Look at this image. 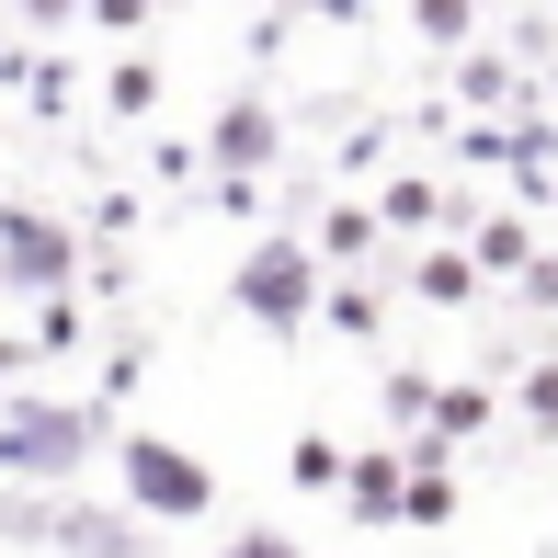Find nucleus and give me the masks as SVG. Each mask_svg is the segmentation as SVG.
<instances>
[{
    "label": "nucleus",
    "instance_id": "obj_1",
    "mask_svg": "<svg viewBox=\"0 0 558 558\" xmlns=\"http://www.w3.org/2000/svg\"><path fill=\"white\" fill-rule=\"evenodd\" d=\"M114 490L137 524H206L217 513V468L183 456L171 434H114Z\"/></svg>",
    "mask_w": 558,
    "mask_h": 558
},
{
    "label": "nucleus",
    "instance_id": "obj_2",
    "mask_svg": "<svg viewBox=\"0 0 558 558\" xmlns=\"http://www.w3.org/2000/svg\"><path fill=\"white\" fill-rule=\"evenodd\" d=\"M104 445V411H69V399H12L0 411V478H69Z\"/></svg>",
    "mask_w": 558,
    "mask_h": 558
},
{
    "label": "nucleus",
    "instance_id": "obj_3",
    "mask_svg": "<svg viewBox=\"0 0 558 558\" xmlns=\"http://www.w3.org/2000/svg\"><path fill=\"white\" fill-rule=\"evenodd\" d=\"M228 296H240L263 331H308V319H319V251L296 240V228H286V240H251L240 274H228Z\"/></svg>",
    "mask_w": 558,
    "mask_h": 558
},
{
    "label": "nucleus",
    "instance_id": "obj_4",
    "mask_svg": "<svg viewBox=\"0 0 558 558\" xmlns=\"http://www.w3.org/2000/svg\"><path fill=\"white\" fill-rule=\"evenodd\" d=\"M69 274H81V240H69V228L58 217H0V286H12V296H35V308H58V296H69Z\"/></svg>",
    "mask_w": 558,
    "mask_h": 558
},
{
    "label": "nucleus",
    "instance_id": "obj_5",
    "mask_svg": "<svg viewBox=\"0 0 558 558\" xmlns=\"http://www.w3.org/2000/svg\"><path fill=\"white\" fill-rule=\"evenodd\" d=\"M206 160L228 171V183H251V171L274 160V104H251V92H240V104H228V114L206 125Z\"/></svg>",
    "mask_w": 558,
    "mask_h": 558
},
{
    "label": "nucleus",
    "instance_id": "obj_6",
    "mask_svg": "<svg viewBox=\"0 0 558 558\" xmlns=\"http://www.w3.org/2000/svg\"><path fill=\"white\" fill-rule=\"evenodd\" d=\"M399 490H411V468H399L388 445L342 456V513H353V524H399Z\"/></svg>",
    "mask_w": 558,
    "mask_h": 558
},
{
    "label": "nucleus",
    "instance_id": "obj_7",
    "mask_svg": "<svg viewBox=\"0 0 558 558\" xmlns=\"http://www.w3.org/2000/svg\"><path fill=\"white\" fill-rule=\"evenodd\" d=\"M411 286L434 296V308H468V296H478V263H468V251H422V274H411Z\"/></svg>",
    "mask_w": 558,
    "mask_h": 558
},
{
    "label": "nucleus",
    "instance_id": "obj_8",
    "mask_svg": "<svg viewBox=\"0 0 558 558\" xmlns=\"http://www.w3.org/2000/svg\"><path fill=\"white\" fill-rule=\"evenodd\" d=\"M468 263H478V274H524V263H536V240H524V217H490V228H478V251H468Z\"/></svg>",
    "mask_w": 558,
    "mask_h": 558
},
{
    "label": "nucleus",
    "instance_id": "obj_9",
    "mask_svg": "<svg viewBox=\"0 0 558 558\" xmlns=\"http://www.w3.org/2000/svg\"><path fill=\"white\" fill-rule=\"evenodd\" d=\"M490 422V388H434V445H468Z\"/></svg>",
    "mask_w": 558,
    "mask_h": 558
},
{
    "label": "nucleus",
    "instance_id": "obj_10",
    "mask_svg": "<svg viewBox=\"0 0 558 558\" xmlns=\"http://www.w3.org/2000/svg\"><path fill=\"white\" fill-rule=\"evenodd\" d=\"M286 478H296V490H342V445H331V434H296Z\"/></svg>",
    "mask_w": 558,
    "mask_h": 558
},
{
    "label": "nucleus",
    "instance_id": "obj_11",
    "mask_svg": "<svg viewBox=\"0 0 558 558\" xmlns=\"http://www.w3.org/2000/svg\"><path fill=\"white\" fill-rule=\"evenodd\" d=\"M319 251H342V263H353V251H376V217H365V206H331V217H319Z\"/></svg>",
    "mask_w": 558,
    "mask_h": 558
},
{
    "label": "nucleus",
    "instance_id": "obj_12",
    "mask_svg": "<svg viewBox=\"0 0 558 558\" xmlns=\"http://www.w3.org/2000/svg\"><path fill=\"white\" fill-rule=\"evenodd\" d=\"M217 558H308V547H296V536H286V524H240V536H228Z\"/></svg>",
    "mask_w": 558,
    "mask_h": 558
},
{
    "label": "nucleus",
    "instance_id": "obj_13",
    "mask_svg": "<svg viewBox=\"0 0 558 558\" xmlns=\"http://www.w3.org/2000/svg\"><path fill=\"white\" fill-rule=\"evenodd\" d=\"M319 319H331V331H376V296L342 286V296H319Z\"/></svg>",
    "mask_w": 558,
    "mask_h": 558
},
{
    "label": "nucleus",
    "instance_id": "obj_14",
    "mask_svg": "<svg viewBox=\"0 0 558 558\" xmlns=\"http://www.w3.org/2000/svg\"><path fill=\"white\" fill-rule=\"evenodd\" d=\"M148 92H160V69L125 58V69H114V114H148Z\"/></svg>",
    "mask_w": 558,
    "mask_h": 558
},
{
    "label": "nucleus",
    "instance_id": "obj_15",
    "mask_svg": "<svg viewBox=\"0 0 558 558\" xmlns=\"http://www.w3.org/2000/svg\"><path fill=\"white\" fill-rule=\"evenodd\" d=\"M388 411L399 422H434V376H388Z\"/></svg>",
    "mask_w": 558,
    "mask_h": 558
},
{
    "label": "nucleus",
    "instance_id": "obj_16",
    "mask_svg": "<svg viewBox=\"0 0 558 558\" xmlns=\"http://www.w3.org/2000/svg\"><path fill=\"white\" fill-rule=\"evenodd\" d=\"M411 23H422V35H434V46H468V12H456V0H422Z\"/></svg>",
    "mask_w": 558,
    "mask_h": 558
},
{
    "label": "nucleus",
    "instance_id": "obj_17",
    "mask_svg": "<svg viewBox=\"0 0 558 558\" xmlns=\"http://www.w3.org/2000/svg\"><path fill=\"white\" fill-rule=\"evenodd\" d=\"M524 411L558 422V353H547V365H524Z\"/></svg>",
    "mask_w": 558,
    "mask_h": 558
},
{
    "label": "nucleus",
    "instance_id": "obj_18",
    "mask_svg": "<svg viewBox=\"0 0 558 558\" xmlns=\"http://www.w3.org/2000/svg\"><path fill=\"white\" fill-rule=\"evenodd\" d=\"M524 296H536V308H558V263H524Z\"/></svg>",
    "mask_w": 558,
    "mask_h": 558
},
{
    "label": "nucleus",
    "instance_id": "obj_19",
    "mask_svg": "<svg viewBox=\"0 0 558 558\" xmlns=\"http://www.w3.org/2000/svg\"><path fill=\"white\" fill-rule=\"evenodd\" d=\"M0 217H12V206H0Z\"/></svg>",
    "mask_w": 558,
    "mask_h": 558
}]
</instances>
